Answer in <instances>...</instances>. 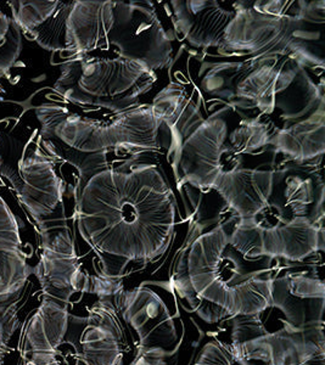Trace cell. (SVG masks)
<instances>
[{"label": "cell", "mask_w": 325, "mask_h": 365, "mask_svg": "<svg viewBox=\"0 0 325 365\" xmlns=\"http://www.w3.org/2000/svg\"><path fill=\"white\" fill-rule=\"evenodd\" d=\"M316 191L313 182L309 179L292 177L287 182L284 196L287 204L292 207L294 217L307 216V207L316 199Z\"/></svg>", "instance_id": "obj_31"}, {"label": "cell", "mask_w": 325, "mask_h": 365, "mask_svg": "<svg viewBox=\"0 0 325 365\" xmlns=\"http://www.w3.org/2000/svg\"><path fill=\"white\" fill-rule=\"evenodd\" d=\"M71 5L72 1H60L54 14L26 37L37 43L43 49L63 54L65 50V26Z\"/></svg>", "instance_id": "obj_25"}, {"label": "cell", "mask_w": 325, "mask_h": 365, "mask_svg": "<svg viewBox=\"0 0 325 365\" xmlns=\"http://www.w3.org/2000/svg\"><path fill=\"white\" fill-rule=\"evenodd\" d=\"M86 317L71 316L70 330L58 347L46 352L24 353L16 365H87L82 357L80 335Z\"/></svg>", "instance_id": "obj_24"}, {"label": "cell", "mask_w": 325, "mask_h": 365, "mask_svg": "<svg viewBox=\"0 0 325 365\" xmlns=\"http://www.w3.org/2000/svg\"><path fill=\"white\" fill-rule=\"evenodd\" d=\"M116 1L76 0L72 1L65 26V50L70 58L86 56L106 43L113 29Z\"/></svg>", "instance_id": "obj_16"}, {"label": "cell", "mask_w": 325, "mask_h": 365, "mask_svg": "<svg viewBox=\"0 0 325 365\" xmlns=\"http://www.w3.org/2000/svg\"><path fill=\"white\" fill-rule=\"evenodd\" d=\"M229 245L249 262L283 258L301 262L324 250V228L307 216L266 227L259 220H239L228 230Z\"/></svg>", "instance_id": "obj_6"}, {"label": "cell", "mask_w": 325, "mask_h": 365, "mask_svg": "<svg viewBox=\"0 0 325 365\" xmlns=\"http://www.w3.org/2000/svg\"><path fill=\"white\" fill-rule=\"evenodd\" d=\"M323 104V88L313 82L304 68H300L292 83L275 96V108H279L282 117L287 120L309 116Z\"/></svg>", "instance_id": "obj_23"}, {"label": "cell", "mask_w": 325, "mask_h": 365, "mask_svg": "<svg viewBox=\"0 0 325 365\" xmlns=\"http://www.w3.org/2000/svg\"><path fill=\"white\" fill-rule=\"evenodd\" d=\"M175 31L192 46H221L225 29L234 15V5L222 1H172Z\"/></svg>", "instance_id": "obj_15"}, {"label": "cell", "mask_w": 325, "mask_h": 365, "mask_svg": "<svg viewBox=\"0 0 325 365\" xmlns=\"http://www.w3.org/2000/svg\"><path fill=\"white\" fill-rule=\"evenodd\" d=\"M1 357H3V354H0V359H1Z\"/></svg>", "instance_id": "obj_42"}, {"label": "cell", "mask_w": 325, "mask_h": 365, "mask_svg": "<svg viewBox=\"0 0 325 365\" xmlns=\"http://www.w3.org/2000/svg\"><path fill=\"white\" fill-rule=\"evenodd\" d=\"M272 135L264 122L249 118L242 120L238 127L228 134L227 141H229L230 149L235 154H252L271 144Z\"/></svg>", "instance_id": "obj_28"}, {"label": "cell", "mask_w": 325, "mask_h": 365, "mask_svg": "<svg viewBox=\"0 0 325 365\" xmlns=\"http://www.w3.org/2000/svg\"><path fill=\"white\" fill-rule=\"evenodd\" d=\"M113 29L106 44L120 58L142 63L148 70H163L171 63L172 38L163 29L159 14L151 5L116 1Z\"/></svg>", "instance_id": "obj_7"}, {"label": "cell", "mask_w": 325, "mask_h": 365, "mask_svg": "<svg viewBox=\"0 0 325 365\" xmlns=\"http://www.w3.org/2000/svg\"><path fill=\"white\" fill-rule=\"evenodd\" d=\"M123 323L137 336V349H158L175 356L184 339L180 303L168 284L145 282L115 297Z\"/></svg>", "instance_id": "obj_5"}, {"label": "cell", "mask_w": 325, "mask_h": 365, "mask_svg": "<svg viewBox=\"0 0 325 365\" xmlns=\"http://www.w3.org/2000/svg\"><path fill=\"white\" fill-rule=\"evenodd\" d=\"M272 307L283 312L285 322L295 328L324 325L325 284L307 273H288L273 278Z\"/></svg>", "instance_id": "obj_14"}, {"label": "cell", "mask_w": 325, "mask_h": 365, "mask_svg": "<svg viewBox=\"0 0 325 365\" xmlns=\"http://www.w3.org/2000/svg\"><path fill=\"white\" fill-rule=\"evenodd\" d=\"M228 132V125L221 116L205 120L180 145L173 165L177 179L200 190L212 189L223 170L222 156Z\"/></svg>", "instance_id": "obj_11"}, {"label": "cell", "mask_w": 325, "mask_h": 365, "mask_svg": "<svg viewBox=\"0 0 325 365\" xmlns=\"http://www.w3.org/2000/svg\"><path fill=\"white\" fill-rule=\"evenodd\" d=\"M302 4L299 5V11L296 16L301 22H324V1H317V3H306L302 1Z\"/></svg>", "instance_id": "obj_39"}, {"label": "cell", "mask_w": 325, "mask_h": 365, "mask_svg": "<svg viewBox=\"0 0 325 365\" xmlns=\"http://www.w3.org/2000/svg\"><path fill=\"white\" fill-rule=\"evenodd\" d=\"M280 322L283 328L277 331L234 347L229 344L235 361L254 359L268 365H304L325 356L324 325L295 328L285 320Z\"/></svg>", "instance_id": "obj_12"}, {"label": "cell", "mask_w": 325, "mask_h": 365, "mask_svg": "<svg viewBox=\"0 0 325 365\" xmlns=\"http://www.w3.org/2000/svg\"><path fill=\"white\" fill-rule=\"evenodd\" d=\"M155 82V72L133 60L86 55L77 83L63 96L76 105L100 106L120 113L140 106L139 98L150 91Z\"/></svg>", "instance_id": "obj_4"}, {"label": "cell", "mask_w": 325, "mask_h": 365, "mask_svg": "<svg viewBox=\"0 0 325 365\" xmlns=\"http://www.w3.org/2000/svg\"><path fill=\"white\" fill-rule=\"evenodd\" d=\"M31 274L19 220L0 196V303L20 297Z\"/></svg>", "instance_id": "obj_18"}, {"label": "cell", "mask_w": 325, "mask_h": 365, "mask_svg": "<svg viewBox=\"0 0 325 365\" xmlns=\"http://www.w3.org/2000/svg\"><path fill=\"white\" fill-rule=\"evenodd\" d=\"M9 127L8 120L0 123V177L6 179L11 184V187H16L19 182V175H17V163H14L11 160H9L8 155L21 154L22 151H10V134L6 132Z\"/></svg>", "instance_id": "obj_35"}, {"label": "cell", "mask_w": 325, "mask_h": 365, "mask_svg": "<svg viewBox=\"0 0 325 365\" xmlns=\"http://www.w3.org/2000/svg\"><path fill=\"white\" fill-rule=\"evenodd\" d=\"M123 291L122 277H113L108 274L99 273L88 277L86 292L93 294L103 299H115Z\"/></svg>", "instance_id": "obj_34"}, {"label": "cell", "mask_w": 325, "mask_h": 365, "mask_svg": "<svg viewBox=\"0 0 325 365\" xmlns=\"http://www.w3.org/2000/svg\"><path fill=\"white\" fill-rule=\"evenodd\" d=\"M151 111L158 120L166 125L171 134L170 156L172 166L180 151V145L204 122L200 110L189 100L180 84H168L153 100Z\"/></svg>", "instance_id": "obj_20"}, {"label": "cell", "mask_w": 325, "mask_h": 365, "mask_svg": "<svg viewBox=\"0 0 325 365\" xmlns=\"http://www.w3.org/2000/svg\"><path fill=\"white\" fill-rule=\"evenodd\" d=\"M58 0H16V1H9L10 15L13 17L14 21L21 29L22 36H27L33 29L49 19L58 9Z\"/></svg>", "instance_id": "obj_29"}, {"label": "cell", "mask_w": 325, "mask_h": 365, "mask_svg": "<svg viewBox=\"0 0 325 365\" xmlns=\"http://www.w3.org/2000/svg\"><path fill=\"white\" fill-rule=\"evenodd\" d=\"M197 237H199L197 228H192L188 234L185 244L182 247V251L178 255L175 270H173L171 280H170V287H172V290L175 291V297L177 299H180V304L187 311L190 312H195L201 299L192 289L188 274L189 249H190L192 241L195 240Z\"/></svg>", "instance_id": "obj_27"}, {"label": "cell", "mask_w": 325, "mask_h": 365, "mask_svg": "<svg viewBox=\"0 0 325 365\" xmlns=\"http://www.w3.org/2000/svg\"><path fill=\"white\" fill-rule=\"evenodd\" d=\"M300 68L302 67L289 56L282 61L254 65L239 79L235 96L269 115L274 113L275 96L292 83Z\"/></svg>", "instance_id": "obj_19"}, {"label": "cell", "mask_w": 325, "mask_h": 365, "mask_svg": "<svg viewBox=\"0 0 325 365\" xmlns=\"http://www.w3.org/2000/svg\"><path fill=\"white\" fill-rule=\"evenodd\" d=\"M192 365H238L229 344L222 341H209L200 349Z\"/></svg>", "instance_id": "obj_33"}, {"label": "cell", "mask_w": 325, "mask_h": 365, "mask_svg": "<svg viewBox=\"0 0 325 365\" xmlns=\"http://www.w3.org/2000/svg\"><path fill=\"white\" fill-rule=\"evenodd\" d=\"M39 134L42 140H56L81 153H99L117 148L170 149L171 134L155 117L150 105H142L110 120H94L67 110L56 125Z\"/></svg>", "instance_id": "obj_3"}, {"label": "cell", "mask_w": 325, "mask_h": 365, "mask_svg": "<svg viewBox=\"0 0 325 365\" xmlns=\"http://www.w3.org/2000/svg\"><path fill=\"white\" fill-rule=\"evenodd\" d=\"M259 316L261 314H239L230 317L228 320L232 324V341L229 344L232 347L254 340L269 332L264 328Z\"/></svg>", "instance_id": "obj_32"}, {"label": "cell", "mask_w": 325, "mask_h": 365, "mask_svg": "<svg viewBox=\"0 0 325 365\" xmlns=\"http://www.w3.org/2000/svg\"><path fill=\"white\" fill-rule=\"evenodd\" d=\"M21 29L13 17L0 9V81L10 73L22 51ZM4 91L0 86V101Z\"/></svg>", "instance_id": "obj_26"}, {"label": "cell", "mask_w": 325, "mask_h": 365, "mask_svg": "<svg viewBox=\"0 0 325 365\" xmlns=\"http://www.w3.org/2000/svg\"><path fill=\"white\" fill-rule=\"evenodd\" d=\"M75 192L78 230L100 255L154 261L170 247L175 199L159 167L104 170Z\"/></svg>", "instance_id": "obj_1"}, {"label": "cell", "mask_w": 325, "mask_h": 365, "mask_svg": "<svg viewBox=\"0 0 325 365\" xmlns=\"http://www.w3.org/2000/svg\"><path fill=\"white\" fill-rule=\"evenodd\" d=\"M235 15L225 29L220 46L225 53L238 55H290L299 44L297 29L302 22L296 15L273 16L252 5L234 3Z\"/></svg>", "instance_id": "obj_8"}, {"label": "cell", "mask_w": 325, "mask_h": 365, "mask_svg": "<svg viewBox=\"0 0 325 365\" xmlns=\"http://www.w3.org/2000/svg\"><path fill=\"white\" fill-rule=\"evenodd\" d=\"M325 356H321V357L314 358L312 361H307L304 365H325Z\"/></svg>", "instance_id": "obj_41"}, {"label": "cell", "mask_w": 325, "mask_h": 365, "mask_svg": "<svg viewBox=\"0 0 325 365\" xmlns=\"http://www.w3.org/2000/svg\"><path fill=\"white\" fill-rule=\"evenodd\" d=\"M274 185L273 170H223L213 182L239 220H257L269 206Z\"/></svg>", "instance_id": "obj_17"}, {"label": "cell", "mask_w": 325, "mask_h": 365, "mask_svg": "<svg viewBox=\"0 0 325 365\" xmlns=\"http://www.w3.org/2000/svg\"><path fill=\"white\" fill-rule=\"evenodd\" d=\"M172 354L158 349H137L130 365H175Z\"/></svg>", "instance_id": "obj_37"}, {"label": "cell", "mask_w": 325, "mask_h": 365, "mask_svg": "<svg viewBox=\"0 0 325 365\" xmlns=\"http://www.w3.org/2000/svg\"><path fill=\"white\" fill-rule=\"evenodd\" d=\"M246 262L229 245L223 225L200 234L188 252L192 289L199 297L216 303L232 316L261 314L272 307L273 275L267 268L247 269Z\"/></svg>", "instance_id": "obj_2"}, {"label": "cell", "mask_w": 325, "mask_h": 365, "mask_svg": "<svg viewBox=\"0 0 325 365\" xmlns=\"http://www.w3.org/2000/svg\"><path fill=\"white\" fill-rule=\"evenodd\" d=\"M238 365H268L267 363L261 361H254V359H242V361H237Z\"/></svg>", "instance_id": "obj_40"}, {"label": "cell", "mask_w": 325, "mask_h": 365, "mask_svg": "<svg viewBox=\"0 0 325 365\" xmlns=\"http://www.w3.org/2000/svg\"><path fill=\"white\" fill-rule=\"evenodd\" d=\"M271 144L282 154L297 162L311 161L325 151L324 104L304 120L280 129Z\"/></svg>", "instance_id": "obj_22"}, {"label": "cell", "mask_w": 325, "mask_h": 365, "mask_svg": "<svg viewBox=\"0 0 325 365\" xmlns=\"http://www.w3.org/2000/svg\"><path fill=\"white\" fill-rule=\"evenodd\" d=\"M58 162L43 149L37 132L22 149L17 162L19 182L14 192L41 230L46 228L63 205L65 182L56 170Z\"/></svg>", "instance_id": "obj_9"}, {"label": "cell", "mask_w": 325, "mask_h": 365, "mask_svg": "<svg viewBox=\"0 0 325 365\" xmlns=\"http://www.w3.org/2000/svg\"><path fill=\"white\" fill-rule=\"evenodd\" d=\"M71 314L66 303L46 297L27 322L19 349L24 353L46 352L58 347L70 330Z\"/></svg>", "instance_id": "obj_21"}, {"label": "cell", "mask_w": 325, "mask_h": 365, "mask_svg": "<svg viewBox=\"0 0 325 365\" xmlns=\"http://www.w3.org/2000/svg\"><path fill=\"white\" fill-rule=\"evenodd\" d=\"M195 313L200 319L206 323L215 324L223 319H229L232 314L225 311V308L220 307L216 303L210 302L207 299H200V303L195 309Z\"/></svg>", "instance_id": "obj_38"}, {"label": "cell", "mask_w": 325, "mask_h": 365, "mask_svg": "<svg viewBox=\"0 0 325 365\" xmlns=\"http://www.w3.org/2000/svg\"><path fill=\"white\" fill-rule=\"evenodd\" d=\"M254 65L244 63H223L213 66L202 79V89L210 94L225 96H235V88L239 79L251 70Z\"/></svg>", "instance_id": "obj_30"}, {"label": "cell", "mask_w": 325, "mask_h": 365, "mask_svg": "<svg viewBox=\"0 0 325 365\" xmlns=\"http://www.w3.org/2000/svg\"><path fill=\"white\" fill-rule=\"evenodd\" d=\"M17 311V299L0 303V354H4L8 351L9 340L20 327Z\"/></svg>", "instance_id": "obj_36"}, {"label": "cell", "mask_w": 325, "mask_h": 365, "mask_svg": "<svg viewBox=\"0 0 325 365\" xmlns=\"http://www.w3.org/2000/svg\"><path fill=\"white\" fill-rule=\"evenodd\" d=\"M41 255L33 274L46 297L68 303L72 296L86 292L88 274L81 268L75 240L67 228L41 232Z\"/></svg>", "instance_id": "obj_10"}, {"label": "cell", "mask_w": 325, "mask_h": 365, "mask_svg": "<svg viewBox=\"0 0 325 365\" xmlns=\"http://www.w3.org/2000/svg\"><path fill=\"white\" fill-rule=\"evenodd\" d=\"M125 328L111 299L94 303L80 335L81 352L87 365H123L130 352Z\"/></svg>", "instance_id": "obj_13"}]
</instances>
